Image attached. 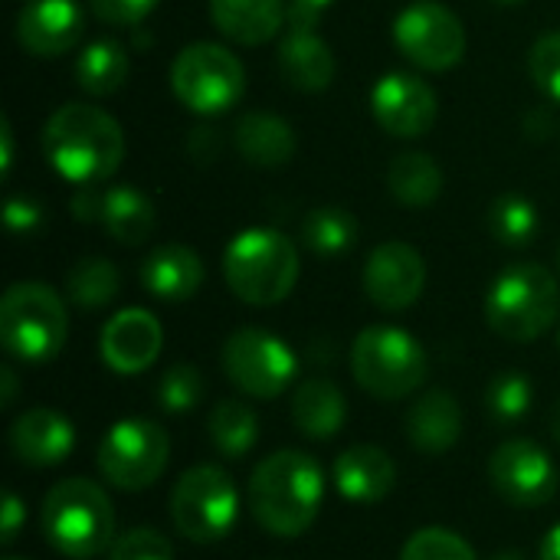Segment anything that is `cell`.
<instances>
[{"label": "cell", "mask_w": 560, "mask_h": 560, "mask_svg": "<svg viewBox=\"0 0 560 560\" xmlns=\"http://www.w3.org/2000/svg\"><path fill=\"white\" fill-rule=\"evenodd\" d=\"M43 151L59 177L79 187H95L121 167L125 131L105 108L66 102L43 128Z\"/></svg>", "instance_id": "1"}, {"label": "cell", "mask_w": 560, "mask_h": 560, "mask_svg": "<svg viewBox=\"0 0 560 560\" xmlns=\"http://www.w3.org/2000/svg\"><path fill=\"white\" fill-rule=\"evenodd\" d=\"M325 499L322 466L299 450H279L249 476V512L276 538L305 535Z\"/></svg>", "instance_id": "2"}, {"label": "cell", "mask_w": 560, "mask_h": 560, "mask_svg": "<svg viewBox=\"0 0 560 560\" xmlns=\"http://www.w3.org/2000/svg\"><path fill=\"white\" fill-rule=\"evenodd\" d=\"M43 535L69 560H92L115 541L112 499L92 479H62L43 499Z\"/></svg>", "instance_id": "3"}, {"label": "cell", "mask_w": 560, "mask_h": 560, "mask_svg": "<svg viewBox=\"0 0 560 560\" xmlns=\"http://www.w3.org/2000/svg\"><path fill=\"white\" fill-rule=\"evenodd\" d=\"M223 279L230 292L246 305H279L299 282V249L279 230H243L226 246Z\"/></svg>", "instance_id": "4"}, {"label": "cell", "mask_w": 560, "mask_h": 560, "mask_svg": "<svg viewBox=\"0 0 560 560\" xmlns=\"http://www.w3.org/2000/svg\"><path fill=\"white\" fill-rule=\"evenodd\" d=\"M560 315V285L541 262H515L492 282L486 295L489 328L515 345L541 338Z\"/></svg>", "instance_id": "5"}, {"label": "cell", "mask_w": 560, "mask_h": 560, "mask_svg": "<svg viewBox=\"0 0 560 560\" xmlns=\"http://www.w3.org/2000/svg\"><path fill=\"white\" fill-rule=\"evenodd\" d=\"M69 335L62 299L43 282H16L0 299V341L26 364L52 361Z\"/></svg>", "instance_id": "6"}, {"label": "cell", "mask_w": 560, "mask_h": 560, "mask_svg": "<svg viewBox=\"0 0 560 560\" xmlns=\"http://www.w3.org/2000/svg\"><path fill=\"white\" fill-rule=\"evenodd\" d=\"M351 374L377 400H404L427 377L423 345L404 328L371 325L351 345Z\"/></svg>", "instance_id": "7"}, {"label": "cell", "mask_w": 560, "mask_h": 560, "mask_svg": "<svg viewBox=\"0 0 560 560\" xmlns=\"http://www.w3.org/2000/svg\"><path fill=\"white\" fill-rule=\"evenodd\" d=\"M171 518L177 535L194 545H213L226 538L240 518L236 482L220 466L187 469L171 492Z\"/></svg>", "instance_id": "8"}, {"label": "cell", "mask_w": 560, "mask_h": 560, "mask_svg": "<svg viewBox=\"0 0 560 560\" xmlns=\"http://www.w3.org/2000/svg\"><path fill=\"white\" fill-rule=\"evenodd\" d=\"M171 89L197 115H220L243 98L246 72L236 52L220 43H190L171 66Z\"/></svg>", "instance_id": "9"}, {"label": "cell", "mask_w": 560, "mask_h": 560, "mask_svg": "<svg viewBox=\"0 0 560 560\" xmlns=\"http://www.w3.org/2000/svg\"><path fill=\"white\" fill-rule=\"evenodd\" d=\"M171 440L154 420H121L98 443L102 476L125 492H141L154 486L167 466Z\"/></svg>", "instance_id": "10"}, {"label": "cell", "mask_w": 560, "mask_h": 560, "mask_svg": "<svg viewBox=\"0 0 560 560\" xmlns=\"http://www.w3.org/2000/svg\"><path fill=\"white\" fill-rule=\"evenodd\" d=\"M223 371L243 394L272 400L289 390L299 361L282 338L262 328H240L223 345Z\"/></svg>", "instance_id": "11"}, {"label": "cell", "mask_w": 560, "mask_h": 560, "mask_svg": "<svg viewBox=\"0 0 560 560\" xmlns=\"http://www.w3.org/2000/svg\"><path fill=\"white\" fill-rule=\"evenodd\" d=\"M394 43L413 66L427 72H446L466 56V26L450 7L436 0H417L397 13Z\"/></svg>", "instance_id": "12"}, {"label": "cell", "mask_w": 560, "mask_h": 560, "mask_svg": "<svg viewBox=\"0 0 560 560\" xmlns=\"http://www.w3.org/2000/svg\"><path fill=\"white\" fill-rule=\"evenodd\" d=\"M489 479L495 492L518 509H538L558 492V469L532 440H505L489 459Z\"/></svg>", "instance_id": "13"}, {"label": "cell", "mask_w": 560, "mask_h": 560, "mask_svg": "<svg viewBox=\"0 0 560 560\" xmlns=\"http://www.w3.org/2000/svg\"><path fill=\"white\" fill-rule=\"evenodd\" d=\"M371 112L394 138H420L436 125V92L410 72H387L371 89Z\"/></svg>", "instance_id": "14"}, {"label": "cell", "mask_w": 560, "mask_h": 560, "mask_svg": "<svg viewBox=\"0 0 560 560\" xmlns=\"http://www.w3.org/2000/svg\"><path fill=\"white\" fill-rule=\"evenodd\" d=\"M427 285V262L423 256L400 240L381 243L364 262V292L384 312L410 308Z\"/></svg>", "instance_id": "15"}, {"label": "cell", "mask_w": 560, "mask_h": 560, "mask_svg": "<svg viewBox=\"0 0 560 560\" xmlns=\"http://www.w3.org/2000/svg\"><path fill=\"white\" fill-rule=\"evenodd\" d=\"M164 345L161 322L148 308H121L108 318L98 338L102 361L115 374H141L148 371Z\"/></svg>", "instance_id": "16"}, {"label": "cell", "mask_w": 560, "mask_h": 560, "mask_svg": "<svg viewBox=\"0 0 560 560\" xmlns=\"http://www.w3.org/2000/svg\"><path fill=\"white\" fill-rule=\"evenodd\" d=\"M82 36V7L75 0H26L16 13V43L39 59L69 52Z\"/></svg>", "instance_id": "17"}, {"label": "cell", "mask_w": 560, "mask_h": 560, "mask_svg": "<svg viewBox=\"0 0 560 560\" xmlns=\"http://www.w3.org/2000/svg\"><path fill=\"white\" fill-rule=\"evenodd\" d=\"M72 446H75L72 423L59 410H49V407L23 410L10 427L13 456L33 469H52V466L66 463Z\"/></svg>", "instance_id": "18"}, {"label": "cell", "mask_w": 560, "mask_h": 560, "mask_svg": "<svg viewBox=\"0 0 560 560\" xmlns=\"http://www.w3.org/2000/svg\"><path fill=\"white\" fill-rule=\"evenodd\" d=\"M331 476H335V489L348 502L371 505V502H381V499H387L394 492L397 466H394V459L381 446L361 443V446L345 450L335 459V472Z\"/></svg>", "instance_id": "19"}, {"label": "cell", "mask_w": 560, "mask_h": 560, "mask_svg": "<svg viewBox=\"0 0 560 560\" xmlns=\"http://www.w3.org/2000/svg\"><path fill=\"white\" fill-rule=\"evenodd\" d=\"M141 285L164 302H187L203 285V259L184 243H164L141 262Z\"/></svg>", "instance_id": "20"}, {"label": "cell", "mask_w": 560, "mask_h": 560, "mask_svg": "<svg viewBox=\"0 0 560 560\" xmlns=\"http://www.w3.org/2000/svg\"><path fill=\"white\" fill-rule=\"evenodd\" d=\"M217 30L240 46L269 43L289 20L285 0H210Z\"/></svg>", "instance_id": "21"}, {"label": "cell", "mask_w": 560, "mask_h": 560, "mask_svg": "<svg viewBox=\"0 0 560 560\" xmlns=\"http://www.w3.org/2000/svg\"><path fill=\"white\" fill-rule=\"evenodd\" d=\"M463 436V410L459 400L446 390L423 394L407 413V440L413 450L427 456H440L453 450Z\"/></svg>", "instance_id": "22"}, {"label": "cell", "mask_w": 560, "mask_h": 560, "mask_svg": "<svg viewBox=\"0 0 560 560\" xmlns=\"http://www.w3.org/2000/svg\"><path fill=\"white\" fill-rule=\"evenodd\" d=\"M279 69L299 92H325L335 79V52L315 30H289L279 46Z\"/></svg>", "instance_id": "23"}, {"label": "cell", "mask_w": 560, "mask_h": 560, "mask_svg": "<svg viewBox=\"0 0 560 560\" xmlns=\"http://www.w3.org/2000/svg\"><path fill=\"white\" fill-rule=\"evenodd\" d=\"M233 144L253 167H282L295 154V131L272 112H246L233 128Z\"/></svg>", "instance_id": "24"}, {"label": "cell", "mask_w": 560, "mask_h": 560, "mask_svg": "<svg viewBox=\"0 0 560 560\" xmlns=\"http://www.w3.org/2000/svg\"><path fill=\"white\" fill-rule=\"evenodd\" d=\"M345 420H348V400L331 381L312 377L299 384V390L292 394V423L302 436L331 440L345 427Z\"/></svg>", "instance_id": "25"}, {"label": "cell", "mask_w": 560, "mask_h": 560, "mask_svg": "<svg viewBox=\"0 0 560 560\" xmlns=\"http://www.w3.org/2000/svg\"><path fill=\"white\" fill-rule=\"evenodd\" d=\"M108 236L121 246H141L154 226H158V213H154V203L128 187V184H118V187H108L105 197H102V220H98Z\"/></svg>", "instance_id": "26"}, {"label": "cell", "mask_w": 560, "mask_h": 560, "mask_svg": "<svg viewBox=\"0 0 560 560\" xmlns=\"http://www.w3.org/2000/svg\"><path fill=\"white\" fill-rule=\"evenodd\" d=\"M387 187L404 207L420 210V207L436 203V197L443 194V171L430 154L404 151L394 158V164L387 171Z\"/></svg>", "instance_id": "27"}, {"label": "cell", "mask_w": 560, "mask_h": 560, "mask_svg": "<svg viewBox=\"0 0 560 560\" xmlns=\"http://www.w3.org/2000/svg\"><path fill=\"white\" fill-rule=\"evenodd\" d=\"M131 59L118 39H95L75 59V82L89 95H112L128 82Z\"/></svg>", "instance_id": "28"}, {"label": "cell", "mask_w": 560, "mask_h": 560, "mask_svg": "<svg viewBox=\"0 0 560 560\" xmlns=\"http://www.w3.org/2000/svg\"><path fill=\"white\" fill-rule=\"evenodd\" d=\"M207 430H210V440H213L220 456L240 459L259 440V417L243 400H223V404L213 407V413L207 420Z\"/></svg>", "instance_id": "29"}, {"label": "cell", "mask_w": 560, "mask_h": 560, "mask_svg": "<svg viewBox=\"0 0 560 560\" xmlns=\"http://www.w3.org/2000/svg\"><path fill=\"white\" fill-rule=\"evenodd\" d=\"M118 289H121L118 269L102 256H89V259L75 262L66 276L69 302L85 312H95V308H105L108 302H115Z\"/></svg>", "instance_id": "30"}, {"label": "cell", "mask_w": 560, "mask_h": 560, "mask_svg": "<svg viewBox=\"0 0 560 560\" xmlns=\"http://www.w3.org/2000/svg\"><path fill=\"white\" fill-rule=\"evenodd\" d=\"M305 246L325 259L345 256L358 243V220L345 207H318L302 223Z\"/></svg>", "instance_id": "31"}, {"label": "cell", "mask_w": 560, "mask_h": 560, "mask_svg": "<svg viewBox=\"0 0 560 560\" xmlns=\"http://www.w3.org/2000/svg\"><path fill=\"white\" fill-rule=\"evenodd\" d=\"M489 230L505 246H528L538 233V210L528 197L502 194L489 207Z\"/></svg>", "instance_id": "32"}, {"label": "cell", "mask_w": 560, "mask_h": 560, "mask_svg": "<svg viewBox=\"0 0 560 560\" xmlns=\"http://www.w3.org/2000/svg\"><path fill=\"white\" fill-rule=\"evenodd\" d=\"M532 400H535L532 381L518 371H505V374L492 377V384L486 390L489 417L499 423H518L522 417H528Z\"/></svg>", "instance_id": "33"}, {"label": "cell", "mask_w": 560, "mask_h": 560, "mask_svg": "<svg viewBox=\"0 0 560 560\" xmlns=\"http://www.w3.org/2000/svg\"><path fill=\"white\" fill-rule=\"evenodd\" d=\"M400 560H479L472 545L450 528H420L407 538Z\"/></svg>", "instance_id": "34"}, {"label": "cell", "mask_w": 560, "mask_h": 560, "mask_svg": "<svg viewBox=\"0 0 560 560\" xmlns=\"http://www.w3.org/2000/svg\"><path fill=\"white\" fill-rule=\"evenodd\" d=\"M203 400V374L194 364H174L158 384V404L164 413H190Z\"/></svg>", "instance_id": "35"}, {"label": "cell", "mask_w": 560, "mask_h": 560, "mask_svg": "<svg viewBox=\"0 0 560 560\" xmlns=\"http://www.w3.org/2000/svg\"><path fill=\"white\" fill-rule=\"evenodd\" d=\"M528 72L535 85L560 105V30L545 33L528 52Z\"/></svg>", "instance_id": "36"}, {"label": "cell", "mask_w": 560, "mask_h": 560, "mask_svg": "<svg viewBox=\"0 0 560 560\" xmlns=\"http://www.w3.org/2000/svg\"><path fill=\"white\" fill-rule=\"evenodd\" d=\"M108 560H174V548L154 528H131L112 541Z\"/></svg>", "instance_id": "37"}, {"label": "cell", "mask_w": 560, "mask_h": 560, "mask_svg": "<svg viewBox=\"0 0 560 560\" xmlns=\"http://www.w3.org/2000/svg\"><path fill=\"white\" fill-rule=\"evenodd\" d=\"M89 3L92 13L112 26H138L158 7V0H89Z\"/></svg>", "instance_id": "38"}, {"label": "cell", "mask_w": 560, "mask_h": 560, "mask_svg": "<svg viewBox=\"0 0 560 560\" xmlns=\"http://www.w3.org/2000/svg\"><path fill=\"white\" fill-rule=\"evenodd\" d=\"M3 220L13 233H36L43 226V210L39 203H33L30 197H10L7 200V210H3Z\"/></svg>", "instance_id": "39"}, {"label": "cell", "mask_w": 560, "mask_h": 560, "mask_svg": "<svg viewBox=\"0 0 560 560\" xmlns=\"http://www.w3.org/2000/svg\"><path fill=\"white\" fill-rule=\"evenodd\" d=\"M335 0H289V30H315Z\"/></svg>", "instance_id": "40"}, {"label": "cell", "mask_w": 560, "mask_h": 560, "mask_svg": "<svg viewBox=\"0 0 560 560\" xmlns=\"http://www.w3.org/2000/svg\"><path fill=\"white\" fill-rule=\"evenodd\" d=\"M23 518H26V509H23V502H20L13 492H7V495H3V538H0L3 545H13V541H16Z\"/></svg>", "instance_id": "41"}, {"label": "cell", "mask_w": 560, "mask_h": 560, "mask_svg": "<svg viewBox=\"0 0 560 560\" xmlns=\"http://www.w3.org/2000/svg\"><path fill=\"white\" fill-rule=\"evenodd\" d=\"M102 197H105V190L79 187V194L72 197V213L79 220H102Z\"/></svg>", "instance_id": "42"}, {"label": "cell", "mask_w": 560, "mask_h": 560, "mask_svg": "<svg viewBox=\"0 0 560 560\" xmlns=\"http://www.w3.org/2000/svg\"><path fill=\"white\" fill-rule=\"evenodd\" d=\"M0 141H3L0 171H3V174H10V164H13V131H10V121H7V118L0 121Z\"/></svg>", "instance_id": "43"}, {"label": "cell", "mask_w": 560, "mask_h": 560, "mask_svg": "<svg viewBox=\"0 0 560 560\" xmlns=\"http://www.w3.org/2000/svg\"><path fill=\"white\" fill-rule=\"evenodd\" d=\"M538 560H560V525H555L545 541H541V551H538Z\"/></svg>", "instance_id": "44"}, {"label": "cell", "mask_w": 560, "mask_h": 560, "mask_svg": "<svg viewBox=\"0 0 560 560\" xmlns=\"http://www.w3.org/2000/svg\"><path fill=\"white\" fill-rule=\"evenodd\" d=\"M0 384H3V397H0V404H3V407H10V404H13V397H16V374H13V368H0Z\"/></svg>", "instance_id": "45"}, {"label": "cell", "mask_w": 560, "mask_h": 560, "mask_svg": "<svg viewBox=\"0 0 560 560\" xmlns=\"http://www.w3.org/2000/svg\"><path fill=\"white\" fill-rule=\"evenodd\" d=\"M551 436H555V443L560 446V400L558 407H555V413H551Z\"/></svg>", "instance_id": "46"}, {"label": "cell", "mask_w": 560, "mask_h": 560, "mask_svg": "<svg viewBox=\"0 0 560 560\" xmlns=\"http://www.w3.org/2000/svg\"><path fill=\"white\" fill-rule=\"evenodd\" d=\"M492 560H525V555H518V551H499V555H492Z\"/></svg>", "instance_id": "47"}, {"label": "cell", "mask_w": 560, "mask_h": 560, "mask_svg": "<svg viewBox=\"0 0 560 560\" xmlns=\"http://www.w3.org/2000/svg\"><path fill=\"white\" fill-rule=\"evenodd\" d=\"M495 3H509L512 7V3H525V0H495Z\"/></svg>", "instance_id": "48"}, {"label": "cell", "mask_w": 560, "mask_h": 560, "mask_svg": "<svg viewBox=\"0 0 560 560\" xmlns=\"http://www.w3.org/2000/svg\"><path fill=\"white\" fill-rule=\"evenodd\" d=\"M7 560H23V558H7Z\"/></svg>", "instance_id": "49"}]
</instances>
